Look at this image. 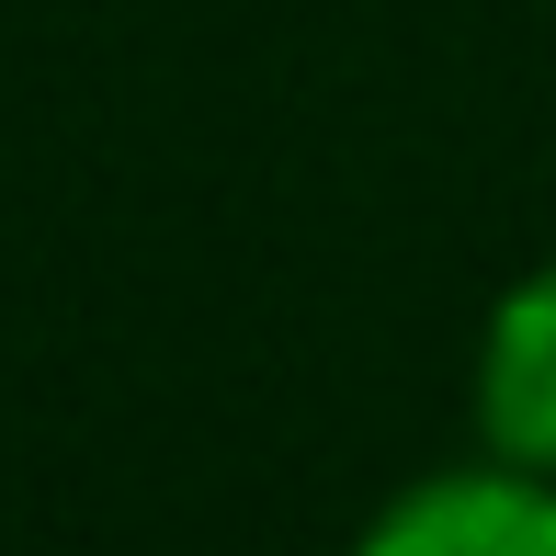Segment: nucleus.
Wrapping results in <instances>:
<instances>
[{
    "label": "nucleus",
    "instance_id": "f257e3e1",
    "mask_svg": "<svg viewBox=\"0 0 556 556\" xmlns=\"http://www.w3.org/2000/svg\"><path fill=\"white\" fill-rule=\"evenodd\" d=\"M352 556H556V477L500 466V454L432 466V477L375 500Z\"/></svg>",
    "mask_w": 556,
    "mask_h": 556
},
{
    "label": "nucleus",
    "instance_id": "f03ea898",
    "mask_svg": "<svg viewBox=\"0 0 556 556\" xmlns=\"http://www.w3.org/2000/svg\"><path fill=\"white\" fill-rule=\"evenodd\" d=\"M466 397H477V454L556 477V262L511 273V285L489 295Z\"/></svg>",
    "mask_w": 556,
    "mask_h": 556
}]
</instances>
